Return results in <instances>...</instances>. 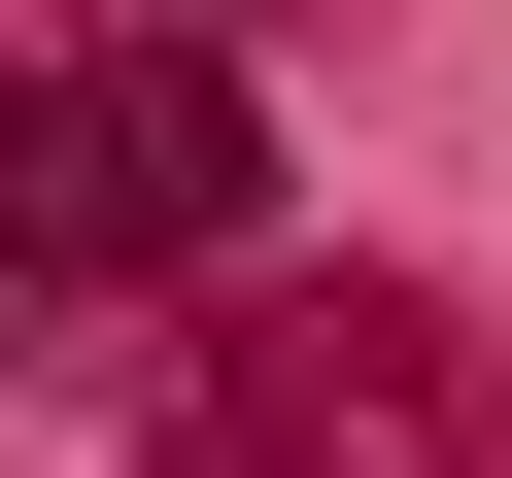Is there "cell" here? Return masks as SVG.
Wrapping results in <instances>:
<instances>
[{
  "label": "cell",
  "instance_id": "2",
  "mask_svg": "<svg viewBox=\"0 0 512 478\" xmlns=\"http://www.w3.org/2000/svg\"><path fill=\"white\" fill-rule=\"evenodd\" d=\"M171 478H512V342L308 274V308H239V376L171 410Z\"/></svg>",
  "mask_w": 512,
  "mask_h": 478
},
{
  "label": "cell",
  "instance_id": "1",
  "mask_svg": "<svg viewBox=\"0 0 512 478\" xmlns=\"http://www.w3.org/2000/svg\"><path fill=\"white\" fill-rule=\"evenodd\" d=\"M274 239V69L103 0V35H0V308H171Z\"/></svg>",
  "mask_w": 512,
  "mask_h": 478
},
{
  "label": "cell",
  "instance_id": "4",
  "mask_svg": "<svg viewBox=\"0 0 512 478\" xmlns=\"http://www.w3.org/2000/svg\"><path fill=\"white\" fill-rule=\"evenodd\" d=\"M137 478H171V444H137Z\"/></svg>",
  "mask_w": 512,
  "mask_h": 478
},
{
  "label": "cell",
  "instance_id": "3",
  "mask_svg": "<svg viewBox=\"0 0 512 478\" xmlns=\"http://www.w3.org/2000/svg\"><path fill=\"white\" fill-rule=\"evenodd\" d=\"M171 35H274V0H171Z\"/></svg>",
  "mask_w": 512,
  "mask_h": 478
}]
</instances>
